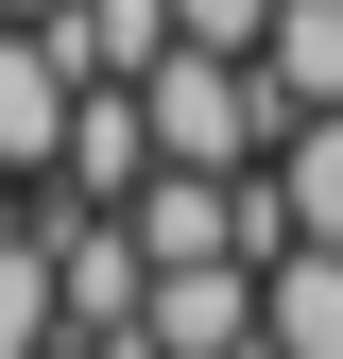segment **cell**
Masks as SVG:
<instances>
[{"label":"cell","mask_w":343,"mask_h":359,"mask_svg":"<svg viewBox=\"0 0 343 359\" xmlns=\"http://www.w3.org/2000/svg\"><path fill=\"white\" fill-rule=\"evenodd\" d=\"M275 189H292V240H343V103H309L275 137Z\"/></svg>","instance_id":"8"},{"label":"cell","mask_w":343,"mask_h":359,"mask_svg":"<svg viewBox=\"0 0 343 359\" xmlns=\"http://www.w3.org/2000/svg\"><path fill=\"white\" fill-rule=\"evenodd\" d=\"M155 359H257V257H172L155 308H138Z\"/></svg>","instance_id":"4"},{"label":"cell","mask_w":343,"mask_h":359,"mask_svg":"<svg viewBox=\"0 0 343 359\" xmlns=\"http://www.w3.org/2000/svg\"><path fill=\"white\" fill-rule=\"evenodd\" d=\"M172 18H189V34H224V52H257V34H275V0H172Z\"/></svg>","instance_id":"10"},{"label":"cell","mask_w":343,"mask_h":359,"mask_svg":"<svg viewBox=\"0 0 343 359\" xmlns=\"http://www.w3.org/2000/svg\"><path fill=\"white\" fill-rule=\"evenodd\" d=\"M69 103H86V52H69V18H0V189H52V154H69Z\"/></svg>","instance_id":"2"},{"label":"cell","mask_w":343,"mask_h":359,"mask_svg":"<svg viewBox=\"0 0 343 359\" xmlns=\"http://www.w3.org/2000/svg\"><path fill=\"white\" fill-rule=\"evenodd\" d=\"M52 189H69V205H138V189H155V86H138V69H86Z\"/></svg>","instance_id":"3"},{"label":"cell","mask_w":343,"mask_h":359,"mask_svg":"<svg viewBox=\"0 0 343 359\" xmlns=\"http://www.w3.org/2000/svg\"><path fill=\"white\" fill-rule=\"evenodd\" d=\"M138 86H155V154H189V171H257V154L292 137L275 69H257V52H224V34H172Z\"/></svg>","instance_id":"1"},{"label":"cell","mask_w":343,"mask_h":359,"mask_svg":"<svg viewBox=\"0 0 343 359\" xmlns=\"http://www.w3.org/2000/svg\"><path fill=\"white\" fill-rule=\"evenodd\" d=\"M257 69H275V103H292V120H309V103H343V0H275Z\"/></svg>","instance_id":"7"},{"label":"cell","mask_w":343,"mask_h":359,"mask_svg":"<svg viewBox=\"0 0 343 359\" xmlns=\"http://www.w3.org/2000/svg\"><path fill=\"white\" fill-rule=\"evenodd\" d=\"M0 18H69V0H0Z\"/></svg>","instance_id":"11"},{"label":"cell","mask_w":343,"mask_h":359,"mask_svg":"<svg viewBox=\"0 0 343 359\" xmlns=\"http://www.w3.org/2000/svg\"><path fill=\"white\" fill-rule=\"evenodd\" d=\"M69 274H52V222H0V359H52Z\"/></svg>","instance_id":"6"},{"label":"cell","mask_w":343,"mask_h":359,"mask_svg":"<svg viewBox=\"0 0 343 359\" xmlns=\"http://www.w3.org/2000/svg\"><path fill=\"white\" fill-rule=\"evenodd\" d=\"M257 342L275 359H343V240H292L257 274Z\"/></svg>","instance_id":"5"},{"label":"cell","mask_w":343,"mask_h":359,"mask_svg":"<svg viewBox=\"0 0 343 359\" xmlns=\"http://www.w3.org/2000/svg\"><path fill=\"white\" fill-rule=\"evenodd\" d=\"M172 34H189L172 0H69V52H86V69H155Z\"/></svg>","instance_id":"9"}]
</instances>
